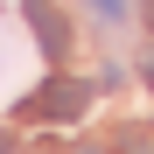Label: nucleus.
Instances as JSON below:
<instances>
[{"label":"nucleus","mask_w":154,"mask_h":154,"mask_svg":"<svg viewBox=\"0 0 154 154\" xmlns=\"http://www.w3.org/2000/svg\"><path fill=\"white\" fill-rule=\"evenodd\" d=\"M126 154H154V140H126Z\"/></svg>","instance_id":"obj_4"},{"label":"nucleus","mask_w":154,"mask_h":154,"mask_svg":"<svg viewBox=\"0 0 154 154\" xmlns=\"http://www.w3.org/2000/svg\"><path fill=\"white\" fill-rule=\"evenodd\" d=\"M84 105H91V91L77 77H49L28 105H21V119H84Z\"/></svg>","instance_id":"obj_1"},{"label":"nucleus","mask_w":154,"mask_h":154,"mask_svg":"<svg viewBox=\"0 0 154 154\" xmlns=\"http://www.w3.org/2000/svg\"><path fill=\"white\" fill-rule=\"evenodd\" d=\"M84 154H105V147H84Z\"/></svg>","instance_id":"obj_6"},{"label":"nucleus","mask_w":154,"mask_h":154,"mask_svg":"<svg viewBox=\"0 0 154 154\" xmlns=\"http://www.w3.org/2000/svg\"><path fill=\"white\" fill-rule=\"evenodd\" d=\"M126 7H133V0H91V14H98V21H112V28L126 21Z\"/></svg>","instance_id":"obj_3"},{"label":"nucleus","mask_w":154,"mask_h":154,"mask_svg":"<svg viewBox=\"0 0 154 154\" xmlns=\"http://www.w3.org/2000/svg\"><path fill=\"white\" fill-rule=\"evenodd\" d=\"M0 154H14V140H7V133H0Z\"/></svg>","instance_id":"obj_5"},{"label":"nucleus","mask_w":154,"mask_h":154,"mask_svg":"<svg viewBox=\"0 0 154 154\" xmlns=\"http://www.w3.org/2000/svg\"><path fill=\"white\" fill-rule=\"evenodd\" d=\"M21 21L35 28L42 56H63V49H70V21H63V7H56V0H21Z\"/></svg>","instance_id":"obj_2"}]
</instances>
